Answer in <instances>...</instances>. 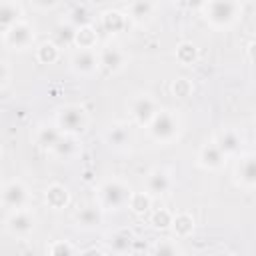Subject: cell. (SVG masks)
Listing matches in <instances>:
<instances>
[{"label": "cell", "mask_w": 256, "mask_h": 256, "mask_svg": "<svg viewBox=\"0 0 256 256\" xmlns=\"http://www.w3.org/2000/svg\"><path fill=\"white\" fill-rule=\"evenodd\" d=\"M204 18L214 28H230L242 14V4L236 0H210L202 4Z\"/></svg>", "instance_id": "6da1fadb"}, {"label": "cell", "mask_w": 256, "mask_h": 256, "mask_svg": "<svg viewBox=\"0 0 256 256\" xmlns=\"http://www.w3.org/2000/svg\"><path fill=\"white\" fill-rule=\"evenodd\" d=\"M130 196H132V188L126 182L118 178H110L102 182L98 188V206L102 210H122L128 208Z\"/></svg>", "instance_id": "7a4b0ae2"}, {"label": "cell", "mask_w": 256, "mask_h": 256, "mask_svg": "<svg viewBox=\"0 0 256 256\" xmlns=\"http://www.w3.org/2000/svg\"><path fill=\"white\" fill-rule=\"evenodd\" d=\"M88 112L84 106L78 104H66L62 108H58L56 112V128L60 130V134L66 136H78L88 128Z\"/></svg>", "instance_id": "3957f363"}, {"label": "cell", "mask_w": 256, "mask_h": 256, "mask_svg": "<svg viewBox=\"0 0 256 256\" xmlns=\"http://www.w3.org/2000/svg\"><path fill=\"white\" fill-rule=\"evenodd\" d=\"M146 130L150 138L156 140L158 144H170L180 132V118L172 110H158L150 120V124L146 126Z\"/></svg>", "instance_id": "277c9868"}, {"label": "cell", "mask_w": 256, "mask_h": 256, "mask_svg": "<svg viewBox=\"0 0 256 256\" xmlns=\"http://www.w3.org/2000/svg\"><path fill=\"white\" fill-rule=\"evenodd\" d=\"M28 188L24 182L20 180H10L8 184H4V188L0 190V204L4 208H8L10 212L14 210H22L28 204Z\"/></svg>", "instance_id": "5b68a950"}, {"label": "cell", "mask_w": 256, "mask_h": 256, "mask_svg": "<svg viewBox=\"0 0 256 256\" xmlns=\"http://www.w3.org/2000/svg\"><path fill=\"white\" fill-rule=\"evenodd\" d=\"M34 228H36V216L26 208L10 212L6 218V230L16 238H28L34 232Z\"/></svg>", "instance_id": "8992f818"}, {"label": "cell", "mask_w": 256, "mask_h": 256, "mask_svg": "<svg viewBox=\"0 0 256 256\" xmlns=\"http://www.w3.org/2000/svg\"><path fill=\"white\" fill-rule=\"evenodd\" d=\"M4 42L12 50H26L34 44V28L26 20L16 22L12 28L4 32Z\"/></svg>", "instance_id": "52a82bcc"}, {"label": "cell", "mask_w": 256, "mask_h": 256, "mask_svg": "<svg viewBox=\"0 0 256 256\" xmlns=\"http://www.w3.org/2000/svg\"><path fill=\"white\" fill-rule=\"evenodd\" d=\"M128 108H130V114H132L134 122L140 124V126H148L150 120L154 118V114L158 112L156 100H154L150 94H136V96L130 100Z\"/></svg>", "instance_id": "ba28073f"}, {"label": "cell", "mask_w": 256, "mask_h": 256, "mask_svg": "<svg viewBox=\"0 0 256 256\" xmlns=\"http://www.w3.org/2000/svg\"><path fill=\"white\" fill-rule=\"evenodd\" d=\"M70 68H72L78 76H92V74L100 68L98 52H96L94 48H78V50L70 56Z\"/></svg>", "instance_id": "9c48e42d"}, {"label": "cell", "mask_w": 256, "mask_h": 256, "mask_svg": "<svg viewBox=\"0 0 256 256\" xmlns=\"http://www.w3.org/2000/svg\"><path fill=\"white\" fill-rule=\"evenodd\" d=\"M212 144L228 158V156H234L242 150V144H244V138L242 134L236 130V128H222L216 132Z\"/></svg>", "instance_id": "30bf717a"}, {"label": "cell", "mask_w": 256, "mask_h": 256, "mask_svg": "<svg viewBox=\"0 0 256 256\" xmlns=\"http://www.w3.org/2000/svg\"><path fill=\"white\" fill-rule=\"evenodd\" d=\"M234 180L246 190H252L256 186V158L252 152L238 158L234 168Z\"/></svg>", "instance_id": "8fae6325"}, {"label": "cell", "mask_w": 256, "mask_h": 256, "mask_svg": "<svg viewBox=\"0 0 256 256\" xmlns=\"http://www.w3.org/2000/svg\"><path fill=\"white\" fill-rule=\"evenodd\" d=\"M102 224V208L98 204H86L74 214V226L84 232L98 230Z\"/></svg>", "instance_id": "7c38bea8"}, {"label": "cell", "mask_w": 256, "mask_h": 256, "mask_svg": "<svg viewBox=\"0 0 256 256\" xmlns=\"http://www.w3.org/2000/svg\"><path fill=\"white\" fill-rule=\"evenodd\" d=\"M144 186H146V194L152 198V196H162L166 194L170 188H172V176L168 170L164 168H152L148 174H146V180H144Z\"/></svg>", "instance_id": "4fadbf2b"}, {"label": "cell", "mask_w": 256, "mask_h": 256, "mask_svg": "<svg viewBox=\"0 0 256 256\" xmlns=\"http://www.w3.org/2000/svg\"><path fill=\"white\" fill-rule=\"evenodd\" d=\"M104 142L112 150H126L132 144V132L126 124H112L104 132Z\"/></svg>", "instance_id": "5bb4252c"}, {"label": "cell", "mask_w": 256, "mask_h": 256, "mask_svg": "<svg viewBox=\"0 0 256 256\" xmlns=\"http://www.w3.org/2000/svg\"><path fill=\"white\" fill-rule=\"evenodd\" d=\"M98 60H100V68H104L108 74H116L126 66V56L116 46H108L102 52H98Z\"/></svg>", "instance_id": "9a60e30c"}, {"label": "cell", "mask_w": 256, "mask_h": 256, "mask_svg": "<svg viewBox=\"0 0 256 256\" xmlns=\"http://www.w3.org/2000/svg\"><path fill=\"white\" fill-rule=\"evenodd\" d=\"M226 162V156L210 142V144H204L198 152V164L204 168V170H220Z\"/></svg>", "instance_id": "2e32d148"}, {"label": "cell", "mask_w": 256, "mask_h": 256, "mask_svg": "<svg viewBox=\"0 0 256 256\" xmlns=\"http://www.w3.org/2000/svg\"><path fill=\"white\" fill-rule=\"evenodd\" d=\"M132 246H134V234L130 230H126V228L112 232L110 238H108V248L116 256H126L132 250Z\"/></svg>", "instance_id": "e0dca14e"}, {"label": "cell", "mask_w": 256, "mask_h": 256, "mask_svg": "<svg viewBox=\"0 0 256 256\" xmlns=\"http://www.w3.org/2000/svg\"><path fill=\"white\" fill-rule=\"evenodd\" d=\"M22 20V6L18 2H0V30L6 32Z\"/></svg>", "instance_id": "ac0fdd59"}, {"label": "cell", "mask_w": 256, "mask_h": 256, "mask_svg": "<svg viewBox=\"0 0 256 256\" xmlns=\"http://www.w3.org/2000/svg\"><path fill=\"white\" fill-rule=\"evenodd\" d=\"M44 200H46V204H48L50 208L60 210V208H64V206L70 202V192H68V188L62 186V184H50V186L44 190Z\"/></svg>", "instance_id": "d6986e66"}, {"label": "cell", "mask_w": 256, "mask_h": 256, "mask_svg": "<svg viewBox=\"0 0 256 256\" xmlns=\"http://www.w3.org/2000/svg\"><path fill=\"white\" fill-rule=\"evenodd\" d=\"M50 152H52L54 156L62 158V160H72V158L80 152V146H78V142H76V136H66V134H62L60 140L56 142V146H54Z\"/></svg>", "instance_id": "ffe728a7"}, {"label": "cell", "mask_w": 256, "mask_h": 256, "mask_svg": "<svg viewBox=\"0 0 256 256\" xmlns=\"http://www.w3.org/2000/svg\"><path fill=\"white\" fill-rule=\"evenodd\" d=\"M92 10L88 4H74L68 12V24H72L76 30L78 28H84V26H90L92 24Z\"/></svg>", "instance_id": "44dd1931"}, {"label": "cell", "mask_w": 256, "mask_h": 256, "mask_svg": "<svg viewBox=\"0 0 256 256\" xmlns=\"http://www.w3.org/2000/svg\"><path fill=\"white\" fill-rule=\"evenodd\" d=\"M60 130L54 126V124H42L40 128H38V132H36V142H38V146L40 148H44V150H52L54 146H56V142L60 140Z\"/></svg>", "instance_id": "7402d4cb"}, {"label": "cell", "mask_w": 256, "mask_h": 256, "mask_svg": "<svg viewBox=\"0 0 256 256\" xmlns=\"http://www.w3.org/2000/svg\"><path fill=\"white\" fill-rule=\"evenodd\" d=\"M74 40H76V28L72 26V24H68V22H60L56 28H54V32H52V44L54 46H58V48H62V46H70V44H74Z\"/></svg>", "instance_id": "603a6c76"}, {"label": "cell", "mask_w": 256, "mask_h": 256, "mask_svg": "<svg viewBox=\"0 0 256 256\" xmlns=\"http://www.w3.org/2000/svg\"><path fill=\"white\" fill-rule=\"evenodd\" d=\"M170 228L174 230V236H176V238H186V236H190L192 230H194V218H192V214H188V212H178V214H174Z\"/></svg>", "instance_id": "cb8c5ba5"}, {"label": "cell", "mask_w": 256, "mask_h": 256, "mask_svg": "<svg viewBox=\"0 0 256 256\" xmlns=\"http://www.w3.org/2000/svg\"><path fill=\"white\" fill-rule=\"evenodd\" d=\"M182 250L176 242V238H160L152 244L150 256H180Z\"/></svg>", "instance_id": "d4e9b609"}, {"label": "cell", "mask_w": 256, "mask_h": 256, "mask_svg": "<svg viewBox=\"0 0 256 256\" xmlns=\"http://www.w3.org/2000/svg\"><path fill=\"white\" fill-rule=\"evenodd\" d=\"M152 10H154V4H152V2H142V0L130 2V4L126 6V14H128L126 18H128V20H134V22H144V20L150 18Z\"/></svg>", "instance_id": "484cf974"}, {"label": "cell", "mask_w": 256, "mask_h": 256, "mask_svg": "<svg viewBox=\"0 0 256 256\" xmlns=\"http://www.w3.org/2000/svg\"><path fill=\"white\" fill-rule=\"evenodd\" d=\"M126 24H128V18L118 10H106L102 14V26L108 32H120L126 28Z\"/></svg>", "instance_id": "4316f807"}, {"label": "cell", "mask_w": 256, "mask_h": 256, "mask_svg": "<svg viewBox=\"0 0 256 256\" xmlns=\"http://www.w3.org/2000/svg\"><path fill=\"white\" fill-rule=\"evenodd\" d=\"M96 42H98V36L92 26H84L76 30L74 44H78V48H96Z\"/></svg>", "instance_id": "83f0119b"}, {"label": "cell", "mask_w": 256, "mask_h": 256, "mask_svg": "<svg viewBox=\"0 0 256 256\" xmlns=\"http://www.w3.org/2000/svg\"><path fill=\"white\" fill-rule=\"evenodd\" d=\"M58 54H60V48L54 46L52 42H42V44L38 46V50H36V56H38V60H40L42 64H52V62H56V60H58Z\"/></svg>", "instance_id": "f1b7e54d"}, {"label": "cell", "mask_w": 256, "mask_h": 256, "mask_svg": "<svg viewBox=\"0 0 256 256\" xmlns=\"http://www.w3.org/2000/svg\"><path fill=\"white\" fill-rule=\"evenodd\" d=\"M150 202H152V198L146 192H132L130 202H128V208L134 210L136 214H144V212L150 210Z\"/></svg>", "instance_id": "f546056e"}, {"label": "cell", "mask_w": 256, "mask_h": 256, "mask_svg": "<svg viewBox=\"0 0 256 256\" xmlns=\"http://www.w3.org/2000/svg\"><path fill=\"white\" fill-rule=\"evenodd\" d=\"M172 216H174V212H170V210H166V208L154 210L152 216H150V224H152L154 228H158V230H166V228H170V224H172Z\"/></svg>", "instance_id": "4dcf8cb0"}, {"label": "cell", "mask_w": 256, "mask_h": 256, "mask_svg": "<svg viewBox=\"0 0 256 256\" xmlns=\"http://www.w3.org/2000/svg\"><path fill=\"white\" fill-rule=\"evenodd\" d=\"M176 58H178L182 64H194L196 58H198L196 46L190 44V42H182V44L176 48Z\"/></svg>", "instance_id": "1f68e13d"}, {"label": "cell", "mask_w": 256, "mask_h": 256, "mask_svg": "<svg viewBox=\"0 0 256 256\" xmlns=\"http://www.w3.org/2000/svg\"><path fill=\"white\" fill-rule=\"evenodd\" d=\"M48 256H74V248L66 240H56L48 246Z\"/></svg>", "instance_id": "d6a6232c"}, {"label": "cell", "mask_w": 256, "mask_h": 256, "mask_svg": "<svg viewBox=\"0 0 256 256\" xmlns=\"http://www.w3.org/2000/svg\"><path fill=\"white\" fill-rule=\"evenodd\" d=\"M172 92L178 96V98H186L192 94V84L186 80V78H178L174 84H172Z\"/></svg>", "instance_id": "836d02e7"}, {"label": "cell", "mask_w": 256, "mask_h": 256, "mask_svg": "<svg viewBox=\"0 0 256 256\" xmlns=\"http://www.w3.org/2000/svg\"><path fill=\"white\" fill-rule=\"evenodd\" d=\"M8 78H10V70H8L6 62H4V60H0V88H2V86H6Z\"/></svg>", "instance_id": "e575fe53"}, {"label": "cell", "mask_w": 256, "mask_h": 256, "mask_svg": "<svg viewBox=\"0 0 256 256\" xmlns=\"http://www.w3.org/2000/svg\"><path fill=\"white\" fill-rule=\"evenodd\" d=\"M80 256H104L100 250H96V248H90V250H86V252H82Z\"/></svg>", "instance_id": "d590c367"}, {"label": "cell", "mask_w": 256, "mask_h": 256, "mask_svg": "<svg viewBox=\"0 0 256 256\" xmlns=\"http://www.w3.org/2000/svg\"><path fill=\"white\" fill-rule=\"evenodd\" d=\"M216 256H236V254H232V252H220V254H216Z\"/></svg>", "instance_id": "8d00e7d4"}, {"label": "cell", "mask_w": 256, "mask_h": 256, "mask_svg": "<svg viewBox=\"0 0 256 256\" xmlns=\"http://www.w3.org/2000/svg\"><path fill=\"white\" fill-rule=\"evenodd\" d=\"M180 256H192V254H180Z\"/></svg>", "instance_id": "74e56055"}]
</instances>
